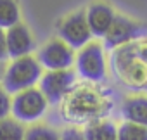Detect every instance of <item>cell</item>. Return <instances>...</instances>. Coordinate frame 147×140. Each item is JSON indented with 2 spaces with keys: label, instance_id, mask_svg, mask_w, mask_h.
<instances>
[{
  "label": "cell",
  "instance_id": "5b68a950",
  "mask_svg": "<svg viewBox=\"0 0 147 140\" xmlns=\"http://www.w3.org/2000/svg\"><path fill=\"white\" fill-rule=\"evenodd\" d=\"M57 38H61L64 43H67L73 50H80L85 45H88L94 38L88 23H87V16H85V9L75 11L67 16H64L59 23H57Z\"/></svg>",
  "mask_w": 147,
  "mask_h": 140
},
{
  "label": "cell",
  "instance_id": "7c38bea8",
  "mask_svg": "<svg viewBox=\"0 0 147 140\" xmlns=\"http://www.w3.org/2000/svg\"><path fill=\"white\" fill-rule=\"evenodd\" d=\"M85 140H118V126L109 119H97L83 128Z\"/></svg>",
  "mask_w": 147,
  "mask_h": 140
},
{
  "label": "cell",
  "instance_id": "6da1fadb",
  "mask_svg": "<svg viewBox=\"0 0 147 140\" xmlns=\"http://www.w3.org/2000/svg\"><path fill=\"white\" fill-rule=\"evenodd\" d=\"M42 75H43V67L40 66L38 59L33 55H24L19 59H12L5 66L4 78L0 85L11 95H14L23 90L36 87Z\"/></svg>",
  "mask_w": 147,
  "mask_h": 140
},
{
  "label": "cell",
  "instance_id": "ac0fdd59",
  "mask_svg": "<svg viewBox=\"0 0 147 140\" xmlns=\"http://www.w3.org/2000/svg\"><path fill=\"white\" fill-rule=\"evenodd\" d=\"M59 140H85V135H83V130H80L76 126H67L61 131Z\"/></svg>",
  "mask_w": 147,
  "mask_h": 140
},
{
  "label": "cell",
  "instance_id": "277c9868",
  "mask_svg": "<svg viewBox=\"0 0 147 140\" xmlns=\"http://www.w3.org/2000/svg\"><path fill=\"white\" fill-rule=\"evenodd\" d=\"M47 109H49V100L45 99V95L38 87L23 90L12 95L11 116L23 125L38 123L47 114Z\"/></svg>",
  "mask_w": 147,
  "mask_h": 140
},
{
  "label": "cell",
  "instance_id": "ffe728a7",
  "mask_svg": "<svg viewBox=\"0 0 147 140\" xmlns=\"http://www.w3.org/2000/svg\"><path fill=\"white\" fill-rule=\"evenodd\" d=\"M7 59H9V52H7L5 30H0V62H5Z\"/></svg>",
  "mask_w": 147,
  "mask_h": 140
},
{
  "label": "cell",
  "instance_id": "9a60e30c",
  "mask_svg": "<svg viewBox=\"0 0 147 140\" xmlns=\"http://www.w3.org/2000/svg\"><path fill=\"white\" fill-rule=\"evenodd\" d=\"M59 138H61V131L43 123L30 125L26 128V137H24V140H59Z\"/></svg>",
  "mask_w": 147,
  "mask_h": 140
},
{
  "label": "cell",
  "instance_id": "d6986e66",
  "mask_svg": "<svg viewBox=\"0 0 147 140\" xmlns=\"http://www.w3.org/2000/svg\"><path fill=\"white\" fill-rule=\"evenodd\" d=\"M133 50H135V55L144 64H147V38H142V40L133 42Z\"/></svg>",
  "mask_w": 147,
  "mask_h": 140
},
{
  "label": "cell",
  "instance_id": "5bb4252c",
  "mask_svg": "<svg viewBox=\"0 0 147 140\" xmlns=\"http://www.w3.org/2000/svg\"><path fill=\"white\" fill-rule=\"evenodd\" d=\"M26 126L16 121L12 116L0 121V140H24Z\"/></svg>",
  "mask_w": 147,
  "mask_h": 140
},
{
  "label": "cell",
  "instance_id": "3957f363",
  "mask_svg": "<svg viewBox=\"0 0 147 140\" xmlns=\"http://www.w3.org/2000/svg\"><path fill=\"white\" fill-rule=\"evenodd\" d=\"M75 64H76V73L90 83H100L107 78L106 50L104 45L97 40H92L88 45L78 50Z\"/></svg>",
  "mask_w": 147,
  "mask_h": 140
},
{
  "label": "cell",
  "instance_id": "52a82bcc",
  "mask_svg": "<svg viewBox=\"0 0 147 140\" xmlns=\"http://www.w3.org/2000/svg\"><path fill=\"white\" fill-rule=\"evenodd\" d=\"M76 83V73L73 69L61 71H45L38 81V88L49 100V104H57L71 94Z\"/></svg>",
  "mask_w": 147,
  "mask_h": 140
},
{
  "label": "cell",
  "instance_id": "8fae6325",
  "mask_svg": "<svg viewBox=\"0 0 147 140\" xmlns=\"http://www.w3.org/2000/svg\"><path fill=\"white\" fill-rule=\"evenodd\" d=\"M121 118L128 123L147 126V95L131 94L121 102Z\"/></svg>",
  "mask_w": 147,
  "mask_h": 140
},
{
  "label": "cell",
  "instance_id": "30bf717a",
  "mask_svg": "<svg viewBox=\"0 0 147 140\" xmlns=\"http://www.w3.org/2000/svg\"><path fill=\"white\" fill-rule=\"evenodd\" d=\"M85 16L94 38H104L116 18V12L106 2H92L85 9Z\"/></svg>",
  "mask_w": 147,
  "mask_h": 140
},
{
  "label": "cell",
  "instance_id": "4fadbf2b",
  "mask_svg": "<svg viewBox=\"0 0 147 140\" xmlns=\"http://www.w3.org/2000/svg\"><path fill=\"white\" fill-rule=\"evenodd\" d=\"M18 23H21L18 0H0V30H9Z\"/></svg>",
  "mask_w": 147,
  "mask_h": 140
},
{
  "label": "cell",
  "instance_id": "2e32d148",
  "mask_svg": "<svg viewBox=\"0 0 147 140\" xmlns=\"http://www.w3.org/2000/svg\"><path fill=\"white\" fill-rule=\"evenodd\" d=\"M118 140H147V126L123 121L118 126Z\"/></svg>",
  "mask_w": 147,
  "mask_h": 140
},
{
  "label": "cell",
  "instance_id": "ba28073f",
  "mask_svg": "<svg viewBox=\"0 0 147 140\" xmlns=\"http://www.w3.org/2000/svg\"><path fill=\"white\" fill-rule=\"evenodd\" d=\"M75 50L61 38H50L42 45L38 50V62L47 71H61V69H71L75 64Z\"/></svg>",
  "mask_w": 147,
  "mask_h": 140
},
{
  "label": "cell",
  "instance_id": "9c48e42d",
  "mask_svg": "<svg viewBox=\"0 0 147 140\" xmlns=\"http://www.w3.org/2000/svg\"><path fill=\"white\" fill-rule=\"evenodd\" d=\"M5 40H7L9 59H19L24 55H31V52L36 47L31 30L23 23H18L12 28L5 30Z\"/></svg>",
  "mask_w": 147,
  "mask_h": 140
},
{
  "label": "cell",
  "instance_id": "44dd1931",
  "mask_svg": "<svg viewBox=\"0 0 147 140\" xmlns=\"http://www.w3.org/2000/svg\"><path fill=\"white\" fill-rule=\"evenodd\" d=\"M4 71H5V66L4 62H0V83H2V78H4Z\"/></svg>",
  "mask_w": 147,
  "mask_h": 140
},
{
  "label": "cell",
  "instance_id": "7a4b0ae2",
  "mask_svg": "<svg viewBox=\"0 0 147 140\" xmlns=\"http://www.w3.org/2000/svg\"><path fill=\"white\" fill-rule=\"evenodd\" d=\"M113 71L119 81L131 90H147V64L133 50V43L119 47L113 54Z\"/></svg>",
  "mask_w": 147,
  "mask_h": 140
},
{
  "label": "cell",
  "instance_id": "e0dca14e",
  "mask_svg": "<svg viewBox=\"0 0 147 140\" xmlns=\"http://www.w3.org/2000/svg\"><path fill=\"white\" fill-rule=\"evenodd\" d=\"M11 109H12V95L0 85V121L11 116Z\"/></svg>",
  "mask_w": 147,
  "mask_h": 140
},
{
  "label": "cell",
  "instance_id": "8992f818",
  "mask_svg": "<svg viewBox=\"0 0 147 140\" xmlns=\"http://www.w3.org/2000/svg\"><path fill=\"white\" fill-rule=\"evenodd\" d=\"M142 38H147V24L145 23L116 14L109 31L106 33V36L102 40H104V47L116 50L119 47H125V45L133 43Z\"/></svg>",
  "mask_w": 147,
  "mask_h": 140
}]
</instances>
